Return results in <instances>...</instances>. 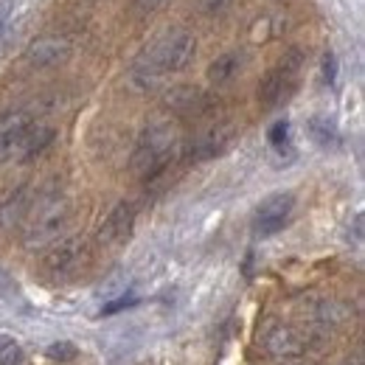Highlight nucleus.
<instances>
[{
  "label": "nucleus",
  "mask_w": 365,
  "mask_h": 365,
  "mask_svg": "<svg viewBox=\"0 0 365 365\" xmlns=\"http://www.w3.org/2000/svg\"><path fill=\"white\" fill-rule=\"evenodd\" d=\"M71 220V202L65 194L51 191L43 194L37 202H31V211L26 217V230H23V242L29 250L48 247L53 245Z\"/></svg>",
  "instance_id": "1"
},
{
  "label": "nucleus",
  "mask_w": 365,
  "mask_h": 365,
  "mask_svg": "<svg viewBox=\"0 0 365 365\" xmlns=\"http://www.w3.org/2000/svg\"><path fill=\"white\" fill-rule=\"evenodd\" d=\"M175 149H178V133L169 124H152V127L143 130V135L138 138L130 166H133L138 178L149 180V178H155L166 169Z\"/></svg>",
  "instance_id": "2"
},
{
  "label": "nucleus",
  "mask_w": 365,
  "mask_h": 365,
  "mask_svg": "<svg viewBox=\"0 0 365 365\" xmlns=\"http://www.w3.org/2000/svg\"><path fill=\"white\" fill-rule=\"evenodd\" d=\"M197 53V40L194 34L182 31V29H169L163 37H158L152 48L138 59L140 65H146L149 71H155L158 76L163 73H180L191 65Z\"/></svg>",
  "instance_id": "3"
},
{
  "label": "nucleus",
  "mask_w": 365,
  "mask_h": 365,
  "mask_svg": "<svg viewBox=\"0 0 365 365\" xmlns=\"http://www.w3.org/2000/svg\"><path fill=\"white\" fill-rule=\"evenodd\" d=\"M298 68H301V56H298V51H292L289 56H284L273 71L262 79V85H259V101H262L264 110L275 107L287 93L292 91L295 76H298Z\"/></svg>",
  "instance_id": "4"
},
{
  "label": "nucleus",
  "mask_w": 365,
  "mask_h": 365,
  "mask_svg": "<svg viewBox=\"0 0 365 365\" xmlns=\"http://www.w3.org/2000/svg\"><path fill=\"white\" fill-rule=\"evenodd\" d=\"M73 53V43L65 34H40L26 46V62L37 71L62 65Z\"/></svg>",
  "instance_id": "5"
},
{
  "label": "nucleus",
  "mask_w": 365,
  "mask_h": 365,
  "mask_svg": "<svg viewBox=\"0 0 365 365\" xmlns=\"http://www.w3.org/2000/svg\"><path fill=\"white\" fill-rule=\"evenodd\" d=\"M82 259H85V239L82 236H65L48 247L43 267L51 275H68L82 264Z\"/></svg>",
  "instance_id": "6"
},
{
  "label": "nucleus",
  "mask_w": 365,
  "mask_h": 365,
  "mask_svg": "<svg viewBox=\"0 0 365 365\" xmlns=\"http://www.w3.org/2000/svg\"><path fill=\"white\" fill-rule=\"evenodd\" d=\"M292 208H295V197L287 194V191L267 197V200L259 205V211H256V233H262V236L278 233V230L289 222Z\"/></svg>",
  "instance_id": "7"
},
{
  "label": "nucleus",
  "mask_w": 365,
  "mask_h": 365,
  "mask_svg": "<svg viewBox=\"0 0 365 365\" xmlns=\"http://www.w3.org/2000/svg\"><path fill=\"white\" fill-rule=\"evenodd\" d=\"M304 337L298 329L287 326V323H270L264 331V349L275 360H295L304 354Z\"/></svg>",
  "instance_id": "8"
},
{
  "label": "nucleus",
  "mask_w": 365,
  "mask_h": 365,
  "mask_svg": "<svg viewBox=\"0 0 365 365\" xmlns=\"http://www.w3.org/2000/svg\"><path fill=\"white\" fill-rule=\"evenodd\" d=\"M133 225H135V205L133 202H118L107 214V220L101 222V228H98V245H104V247L121 245L133 233Z\"/></svg>",
  "instance_id": "9"
},
{
  "label": "nucleus",
  "mask_w": 365,
  "mask_h": 365,
  "mask_svg": "<svg viewBox=\"0 0 365 365\" xmlns=\"http://www.w3.org/2000/svg\"><path fill=\"white\" fill-rule=\"evenodd\" d=\"M31 115L26 113H9L0 118V163L11 160L20 155V146H23V138L31 127Z\"/></svg>",
  "instance_id": "10"
},
{
  "label": "nucleus",
  "mask_w": 365,
  "mask_h": 365,
  "mask_svg": "<svg viewBox=\"0 0 365 365\" xmlns=\"http://www.w3.org/2000/svg\"><path fill=\"white\" fill-rule=\"evenodd\" d=\"M31 188L29 185H20L17 191H11L3 202H0V233H9V230L20 228L31 211Z\"/></svg>",
  "instance_id": "11"
},
{
  "label": "nucleus",
  "mask_w": 365,
  "mask_h": 365,
  "mask_svg": "<svg viewBox=\"0 0 365 365\" xmlns=\"http://www.w3.org/2000/svg\"><path fill=\"white\" fill-rule=\"evenodd\" d=\"M53 143V130L43 127V124H31L29 133L23 138V146H20V160H34L37 155H43L48 146Z\"/></svg>",
  "instance_id": "12"
},
{
  "label": "nucleus",
  "mask_w": 365,
  "mask_h": 365,
  "mask_svg": "<svg viewBox=\"0 0 365 365\" xmlns=\"http://www.w3.org/2000/svg\"><path fill=\"white\" fill-rule=\"evenodd\" d=\"M312 318L318 320L323 329H334V326H340V323H346V320L351 318V309H349L343 301L323 298V301H318V304H315Z\"/></svg>",
  "instance_id": "13"
},
{
  "label": "nucleus",
  "mask_w": 365,
  "mask_h": 365,
  "mask_svg": "<svg viewBox=\"0 0 365 365\" xmlns=\"http://www.w3.org/2000/svg\"><path fill=\"white\" fill-rule=\"evenodd\" d=\"M239 68H242V53L239 51H228V53L217 56L208 65V82L211 85H228L230 79L239 73Z\"/></svg>",
  "instance_id": "14"
},
{
  "label": "nucleus",
  "mask_w": 365,
  "mask_h": 365,
  "mask_svg": "<svg viewBox=\"0 0 365 365\" xmlns=\"http://www.w3.org/2000/svg\"><path fill=\"white\" fill-rule=\"evenodd\" d=\"M163 101H166V107L175 110V113H191V110L202 101V93L197 91V88H191V85H175L172 91H166Z\"/></svg>",
  "instance_id": "15"
},
{
  "label": "nucleus",
  "mask_w": 365,
  "mask_h": 365,
  "mask_svg": "<svg viewBox=\"0 0 365 365\" xmlns=\"http://www.w3.org/2000/svg\"><path fill=\"white\" fill-rule=\"evenodd\" d=\"M309 135L320 146H334L337 143V127H334V121L315 115V118H309Z\"/></svg>",
  "instance_id": "16"
},
{
  "label": "nucleus",
  "mask_w": 365,
  "mask_h": 365,
  "mask_svg": "<svg viewBox=\"0 0 365 365\" xmlns=\"http://www.w3.org/2000/svg\"><path fill=\"white\" fill-rule=\"evenodd\" d=\"M0 365H23V349L9 337L0 340Z\"/></svg>",
  "instance_id": "17"
},
{
  "label": "nucleus",
  "mask_w": 365,
  "mask_h": 365,
  "mask_svg": "<svg viewBox=\"0 0 365 365\" xmlns=\"http://www.w3.org/2000/svg\"><path fill=\"white\" fill-rule=\"evenodd\" d=\"M76 354H79V351H76L73 343H53V346H48V357L56 360V363H68V360H73Z\"/></svg>",
  "instance_id": "18"
},
{
  "label": "nucleus",
  "mask_w": 365,
  "mask_h": 365,
  "mask_svg": "<svg viewBox=\"0 0 365 365\" xmlns=\"http://www.w3.org/2000/svg\"><path fill=\"white\" fill-rule=\"evenodd\" d=\"M11 11H14V0H0V34L6 31V26L11 20Z\"/></svg>",
  "instance_id": "19"
},
{
  "label": "nucleus",
  "mask_w": 365,
  "mask_h": 365,
  "mask_svg": "<svg viewBox=\"0 0 365 365\" xmlns=\"http://www.w3.org/2000/svg\"><path fill=\"white\" fill-rule=\"evenodd\" d=\"M287 121H281V124H275L273 127V133H270V143L273 146H281V143H287Z\"/></svg>",
  "instance_id": "20"
},
{
  "label": "nucleus",
  "mask_w": 365,
  "mask_h": 365,
  "mask_svg": "<svg viewBox=\"0 0 365 365\" xmlns=\"http://www.w3.org/2000/svg\"><path fill=\"white\" fill-rule=\"evenodd\" d=\"M228 3L230 0H200V9H202L205 14H217V11H222Z\"/></svg>",
  "instance_id": "21"
},
{
  "label": "nucleus",
  "mask_w": 365,
  "mask_h": 365,
  "mask_svg": "<svg viewBox=\"0 0 365 365\" xmlns=\"http://www.w3.org/2000/svg\"><path fill=\"white\" fill-rule=\"evenodd\" d=\"M323 73H326V82L331 85V82H334V73H337V62H334V53H326V59H323Z\"/></svg>",
  "instance_id": "22"
},
{
  "label": "nucleus",
  "mask_w": 365,
  "mask_h": 365,
  "mask_svg": "<svg viewBox=\"0 0 365 365\" xmlns=\"http://www.w3.org/2000/svg\"><path fill=\"white\" fill-rule=\"evenodd\" d=\"M6 289H11V275L0 264V292H6Z\"/></svg>",
  "instance_id": "23"
},
{
  "label": "nucleus",
  "mask_w": 365,
  "mask_h": 365,
  "mask_svg": "<svg viewBox=\"0 0 365 365\" xmlns=\"http://www.w3.org/2000/svg\"><path fill=\"white\" fill-rule=\"evenodd\" d=\"M163 0H135L138 9H143V11H152V9H158Z\"/></svg>",
  "instance_id": "24"
}]
</instances>
